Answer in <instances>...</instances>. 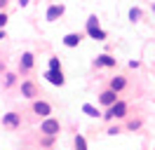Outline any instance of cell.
Here are the masks:
<instances>
[{
    "instance_id": "6da1fadb",
    "label": "cell",
    "mask_w": 155,
    "mask_h": 150,
    "mask_svg": "<svg viewBox=\"0 0 155 150\" xmlns=\"http://www.w3.org/2000/svg\"><path fill=\"white\" fill-rule=\"evenodd\" d=\"M127 115V103L125 101H115L113 106H108V112L104 115L106 120H113V117H125Z\"/></svg>"
},
{
    "instance_id": "7a4b0ae2",
    "label": "cell",
    "mask_w": 155,
    "mask_h": 150,
    "mask_svg": "<svg viewBox=\"0 0 155 150\" xmlns=\"http://www.w3.org/2000/svg\"><path fill=\"white\" fill-rule=\"evenodd\" d=\"M40 131H42V134H47V136H57V134H59V120L47 117V120L40 124Z\"/></svg>"
},
{
    "instance_id": "3957f363",
    "label": "cell",
    "mask_w": 155,
    "mask_h": 150,
    "mask_svg": "<svg viewBox=\"0 0 155 150\" xmlns=\"http://www.w3.org/2000/svg\"><path fill=\"white\" fill-rule=\"evenodd\" d=\"M45 77H47V82L57 84V87H61V84H64V75H61V68H49L47 73H45Z\"/></svg>"
},
{
    "instance_id": "277c9868",
    "label": "cell",
    "mask_w": 155,
    "mask_h": 150,
    "mask_svg": "<svg viewBox=\"0 0 155 150\" xmlns=\"http://www.w3.org/2000/svg\"><path fill=\"white\" fill-rule=\"evenodd\" d=\"M99 101L104 103V106H113V103L117 101V92H115V89H106V92L99 96Z\"/></svg>"
},
{
    "instance_id": "5b68a950",
    "label": "cell",
    "mask_w": 155,
    "mask_h": 150,
    "mask_svg": "<svg viewBox=\"0 0 155 150\" xmlns=\"http://www.w3.org/2000/svg\"><path fill=\"white\" fill-rule=\"evenodd\" d=\"M33 112H38V115H42V117H47L49 112H52V106L45 101H35L33 103Z\"/></svg>"
},
{
    "instance_id": "8992f818",
    "label": "cell",
    "mask_w": 155,
    "mask_h": 150,
    "mask_svg": "<svg viewBox=\"0 0 155 150\" xmlns=\"http://www.w3.org/2000/svg\"><path fill=\"white\" fill-rule=\"evenodd\" d=\"M61 14H64V5H52V7L47 9V19L49 21H57Z\"/></svg>"
},
{
    "instance_id": "52a82bcc",
    "label": "cell",
    "mask_w": 155,
    "mask_h": 150,
    "mask_svg": "<svg viewBox=\"0 0 155 150\" xmlns=\"http://www.w3.org/2000/svg\"><path fill=\"white\" fill-rule=\"evenodd\" d=\"M80 38H82L80 33H68V35L64 38V45L66 47H78L80 45Z\"/></svg>"
},
{
    "instance_id": "ba28073f",
    "label": "cell",
    "mask_w": 155,
    "mask_h": 150,
    "mask_svg": "<svg viewBox=\"0 0 155 150\" xmlns=\"http://www.w3.org/2000/svg\"><path fill=\"white\" fill-rule=\"evenodd\" d=\"M21 94H24L26 99H33V96H35V84L33 82H24L21 84Z\"/></svg>"
},
{
    "instance_id": "9c48e42d",
    "label": "cell",
    "mask_w": 155,
    "mask_h": 150,
    "mask_svg": "<svg viewBox=\"0 0 155 150\" xmlns=\"http://www.w3.org/2000/svg\"><path fill=\"white\" fill-rule=\"evenodd\" d=\"M2 124H7V127H17V124H19V115H17V112H7V115L2 117Z\"/></svg>"
},
{
    "instance_id": "30bf717a",
    "label": "cell",
    "mask_w": 155,
    "mask_h": 150,
    "mask_svg": "<svg viewBox=\"0 0 155 150\" xmlns=\"http://www.w3.org/2000/svg\"><path fill=\"white\" fill-rule=\"evenodd\" d=\"M97 66H115V59L113 56H108V54H101V56H97V61H94Z\"/></svg>"
},
{
    "instance_id": "8fae6325",
    "label": "cell",
    "mask_w": 155,
    "mask_h": 150,
    "mask_svg": "<svg viewBox=\"0 0 155 150\" xmlns=\"http://www.w3.org/2000/svg\"><path fill=\"white\" fill-rule=\"evenodd\" d=\"M125 77H120V75H117V77H113V80H110V89H115V92H120V89H125Z\"/></svg>"
},
{
    "instance_id": "7c38bea8",
    "label": "cell",
    "mask_w": 155,
    "mask_h": 150,
    "mask_svg": "<svg viewBox=\"0 0 155 150\" xmlns=\"http://www.w3.org/2000/svg\"><path fill=\"white\" fill-rule=\"evenodd\" d=\"M87 33H89V38H94V40H106V33L101 31V28H87Z\"/></svg>"
},
{
    "instance_id": "4fadbf2b",
    "label": "cell",
    "mask_w": 155,
    "mask_h": 150,
    "mask_svg": "<svg viewBox=\"0 0 155 150\" xmlns=\"http://www.w3.org/2000/svg\"><path fill=\"white\" fill-rule=\"evenodd\" d=\"M21 68H24V70H31V68H33V54L26 52V54L21 56Z\"/></svg>"
},
{
    "instance_id": "5bb4252c",
    "label": "cell",
    "mask_w": 155,
    "mask_h": 150,
    "mask_svg": "<svg viewBox=\"0 0 155 150\" xmlns=\"http://www.w3.org/2000/svg\"><path fill=\"white\" fill-rule=\"evenodd\" d=\"M82 112H85V115H89V117H99V110L92 106V103H85V106H82Z\"/></svg>"
},
{
    "instance_id": "9a60e30c",
    "label": "cell",
    "mask_w": 155,
    "mask_h": 150,
    "mask_svg": "<svg viewBox=\"0 0 155 150\" xmlns=\"http://www.w3.org/2000/svg\"><path fill=\"white\" fill-rule=\"evenodd\" d=\"M75 150H87V141H85V136H80V134L75 136Z\"/></svg>"
},
{
    "instance_id": "2e32d148",
    "label": "cell",
    "mask_w": 155,
    "mask_h": 150,
    "mask_svg": "<svg viewBox=\"0 0 155 150\" xmlns=\"http://www.w3.org/2000/svg\"><path fill=\"white\" fill-rule=\"evenodd\" d=\"M139 17H141V9H136V7L129 9V19H132V21H139Z\"/></svg>"
},
{
    "instance_id": "e0dca14e",
    "label": "cell",
    "mask_w": 155,
    "mask_h": 150,
    "mask_svg": "<svg viewBox=\"0 0 155 150\" xmlns=\"http://www.w3.org/2000/svg\"><path fill=\"white\" fill-rule=\"evenodd\" d=\"M97 26H99V19L97 17H89L87 19V28H97Z\"/></svg>"
},
{
    "instance_id": "ac0fdd59",
    "label": "cell",
    "mask_w": 155,
    "mask_h": 150,
    "mask_svg": "<svg viewBox=\"0 0 155 150\" xmlns=\"http://www.w3.org/2000/svg\"><path fill=\"white\" fill-rule=\"evenodd\" d=\"M49 68H61V64H59L57 56H52V59H49Z\"/></svg>"
},
{
    "instance_id": "d6986e66",
    "label": "cell",
    "mask_w": 155,
    "mask_h": 150,
    "mask_svg": "<svg viewBox=\"0 0 155 150\" xmlns=\"http://www.w3.org/2000/svg\"><path fill=\"white\" fill-rule=\"evenodd\" d=\"M5 24H7V14L0 12V28H5Z\"/></svg>"
},
{
    "instance_id": "ffe728a7",
    "label": "cell",
    "mask_w": 155,
    "mask_h": 150,
    "mask_svg": "<svg viewBox=\"0 0 155 150\" xmlns=\"http://www.w3.org/2000/svg\"><path fill=\"white\" fill-rule=\"evenodd\" d=\"M19 5H21V7H26V5H28V0H19Z\"/></svg>"
},
{
    "instance_id": "44dd1931",
    "label": "cell",
    "mask_w": 155,
    "mask_h": 150,
    "mask_svg": "<svg viewBox=\"0 0 155 150\" xmlns=\"http://www.w3.org/2000/svg\"><path fill=\"white\" fill-rule=\"evenodd\" d=\"M2 38H7L5 35V28H0V40H2Z\"/></svg>"
},
{
    "instance_id": "7402d4cb",
    "label": "cell",
    "mask_w": 155,
    "mask_h": 150,
    "mask_svg": "<svg viewBox=\"0 0 155 150\" xmlns=\"http://www.w3.org/2000/svg\"><path fill=\"white\" fill-rule=\"evenodd\" d=\"M5 2H7V0H0V7H5Z\"/></svg>"
}]
</instances>
